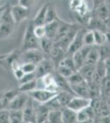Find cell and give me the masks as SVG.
Returning a JSON list of instances; mask_svg holds the SVG:
<instances>
[{
    "mask_svg": "<svg viewBox=\"0 0 110 123\" xmlns=\"http://www.w3.org/2000/svg\"><path fill=\"white\" fill-rule=\"evenodd\" d=\"M35 0H18V4L24 7L31 9V7H32Z\"/></svg>",
    "mask_w": 110,
    "mask_h": 123,
    "instance_id": "obj_43",
    "label": "cell"
},
{
    "mask_svg": "<svg viewBox=\"0 0 110 123\" xmlns=\"http://www.w3.org/2000/svg\"><path fill=\"white\" fill-rule=\"evenodd\" d=\"M46 55L40 49H31L25 52H21L18 61L21 65L25 63H33L38 65L40 62L46 58Z\"/></svg>",
    "mask_w": 110,
    "mask_h": 123,
    "instance_id": "obj_3",
    "label": "cell"
},
{
    "mask_svg": "<svg viewBox=\"0 0 110 123\" xmlns=\"http://www.w3.org/2000/svg\"><path fill=\"white\" fill-rule=\"evenodd\" d=\"M105 4L107 6H110V0H105Z\"/></svg>",
    "mask_w": 110,
    "mask_h": 123,
    "instance_id": "obj_49",
    "label": "cell"
},
{
    "mask_svg": "<svg viewBox=\"0 0 110 123\" xmlns=\"http://www.w3.org/2000/svg\"><path fill=\"white\" fill-rule=\"evenodd\" d=\"M56 65L49 57H46L43 61L40 62L36 67L35 75L37 78L46 76L48 74H52L56 71Z\"/></svg>",
    "mask_w": 110,
    "mask_h": 123,
    "instance_id": "obj_4",
    "label": "cell"
},
{
    "mask_svg": "<svg viewBox=\"0 0 110 123\" xmlns=\"http://www.w3.org/2000/svg\"><path fill=\"white\" fill-rule=\"evenodd\" d=\"M36 90H37V79L31 81V82H28L26 83V84L19 85L18 87V90L20 92L26 93V94H29V93Z\"/></svg>",
    "mask_w": 110,
    "mask_h": 123,
    "instance_id": "obj_28",
    "label": "cell"
},
{
    "mask_svg": "<svg viewBox=\"0 0 110 123\" xmlns=\"http://www.w3.org/2000/svg\"><path fill=\"white\" fill-rule=\"evenodd\" d=\"M99 61H100V56H99V47H98V46H93L91 48L89 54H88L85 65L95 67L98 63H99Z\"/></svg>",
    "mask_w": 110,
    "mask_h": 123,
    "instance_id": "obj_20",
    "label": "cell"
},
{
    "mask_svg": "<svg viewBox=\"0 0 110 123\" xmlns=\"http://www.w3.org/2000/svg\"><path fill=\"white\" fill-rule=\"evenodd\" d=\"M53 46H54V41L53 39L48 37L39 39V49L45 53L47 57L50 56Z\"/></svg>",
    "mask_w": 110,
    "mask_h": 123,
    "instance_id": "obj_22",
    "label": "cell"
},
{
    "mask_svg": "<svg viewBox=\"0 0 110 123\" xmlns=\"http://www.w3.org/2000/svg\"><path fill=\"white\" fill-rule=\"evenodd\" d=\"M48 6L49 3H45L38 11L37 14L35 16L34 19L32 20L35 26L38 25H45V21H46V13H47Z\"/></svg>",
    "mask_w": 110,
    "mask_h": 123,
    "instance_id": "obj_19",
    "label": "cell"
},
{
    "mask_svg": "<svg viewBox=\"0 0 110 123\" xmlns=\"http://www.w3.org/2000/svg\"><path fill=\"white\" fill-rule=\"evenodd\" d=\"M94 12H95L93 13V15L98 17L99 19H100L101 21H103L104 22H105L109 25V29L110 13H109V8H108L107 5L106 4L102 5L95 10H94Z\"/></svg>",
    "mask_w": 110,
    "mask_h": 123,
    "instance_id": "obj_17",
    "label": "cell"
},
{
    "mask_svg": "<svg viewBox=\"0 0 110 123\" xmlns=\"http://www.w3.org/2000/svg\"><path fill=\"white\" fill-rule=\"evenodd\" d=\"M84 44H85V46H89V47L95 46V34H94L93 31L86 29L85 35H84Z\"/></svg>",
    "mask_w": 110,
    "mask_h": 123,
    "instance_id": "obj_29",
    "label": "cell"
},
{
    "mask_svg": "<svg viewBox=\"0 0 110 123\" xmlns=\"http://www.w3.org/2000/svg\"><path fill=\"white\" fill-rule=\"evenodd\" d=\"M74 25H75V24H71L68 22H66V21H61L58 31V33H57V35H56V37L54 39V43L58 42V41L61 40L62 39L64 38L66 35L71 31V29L73 28Z\"/></svg>",
    "mask_w": 110,
    "mask_h": 123,
    "instance_id": "obj_18",
    "label": "cell"
},
{
    "mask_svg": "<svg viewBox=\"0 0 110 123\" xmlns=\"http://www.w3.org/2000/svg\"><path fill=\"white\" fill-rule=\"evenodd\" d=\"M0 1H1V0H0Z\"/></svg>",
    "mask_w": 110,
    "mask_h": 123,
    "instance_id": "obj_53",
    "label": "cell"
},
{
    "mask_svg": "<svg viewBox=\"0 0 110 123\" xmlns=\"http://www.w3.org/2000/svg\"><path fill=\"white\" fill-rule=\"evenodd\" d=\"M49 112L50 110L45 104H41L35 102V122L44 123L47 122Z\"/></svg>",
    "mask_w": 110,
    "mask_h": 123,
    "instance_id": "obj_13",
    "label": "cell"
},
{
    "mask_svg": "<svg viewBox=\"0 0 110 123\" xmlns=\"http://www.w3.org/2000/svg\"><path fill=\"white\" fill-rule=\"evenodd\" d=\"M3 109H7V105L4 102V98H3V92L0 93V110H3Z\"/></svg>",
    "mask_w": 110,
    "mask_h": 123,
    "instance_id": "obj_46",
    "label": "cell"
},
{
    "mask_svg": "<svg viewBox=\"0 0 110 123\" xmlns=\"http://www.w3.org/2000/svg\"><path fill=\"white\" fill-rule=\"evenodd\" d=\"M23 118L25 123L35 122V102L30 97L26 105L22 110Z\"/></svg>",
    "mask_w": 110,
    "mask_h": 123,
    "instance_id": "obj_11",
    "label": "cell"
},
{
    "mask_svg": "<svg viewBox=\"0 0 110 123\" xmlns=\"http://www.w3.org/2000/svg\"><path fill=\"white\" fill-rule=\"evenodd\" d=\"M91 99L88 98H83L80 96H74L70 103L67 105V108H68L74 112H78L83 109L86 108L87 107L91 106Z\"/></svg>",
    "mask_w": 110,
    "mask_h": 123,
    "instance_id": "obj_9",
    "label": "cell"
},
{
    "mask_svg": "<svg viewBox=\"0 0 110 123\" xmlns=\"http://www.w3.org/2000/svg\"><path fill=\"white\" fill-rule=\"evenodd\" d=\"M91 48L92 47L84 46L82 49H80L79 51H77V53H75L72 55L77 71H78L80 68H81V67L85 65L87 56H88V54H89L90 51H91Z\"/></svg>",
    "mask_w": 110,
    "mask_h": 123,
    "instance_id": "obj_12",
    "label": "cell"
},
{
    "mask_svg": "<svg viewBox=\"0 0 110 123\" xmlns=\"http://www.w3.org/2000/svg\"><path fill=\"white\" fill-rule=\"evenodd\" d=\"M48 122L49 123H63L62 111H50Z\"/></svg>",
    "mask_w": 110,
    "mask_h": 123,
    "instance_id": "obj_30",
    "label": "cell"
},
{
    "mask_svg": "<svg viewBox=\"0 0 110 123\" xmlns=\"http://www.w3.org/2000/svg\"><path fill=\"white\" fill-rule=\"evenodd\" d=\"M61 21L62 20H60L58 18V20H56V21H53V22L46 24L45 25V31H46V37L53 39V40L54 41V39H55L56 35H57Z\"/></svg>",
    "mask_w": 110,
    "mask_h": 123,
    "instance_id": "obj_21",
    "label": "cell"
},
{
    "mask_svg": "<svg viewBox=\"0 0 110 123\" xmlns=\"http://www.w3.org/2000/svg\"><path fill=\"white\" fill-rule=\"evenodd\" d=\"M58 66L66 67H68V68L71 69V70H73V71H77L72 56H67V55L63 60L60 62Z\"/></svg>",
    "mask_w": 110,
    "mask_h": 123,
    "instance_id": "obj_36",
    "label": "cell"
},
{
    "mask_svg": "<svg viewBox=\"0 0 110 123\" xmlns=\"http://www.w3.org/2000/svg\"><path fill=\"white\" fill-rule=\"evenodd\" d=\"M28 94L34 101L39 104H45L55 96H57L58 93H53L47 90H36L29 93Z\"/></svg>",
    "mask_w": 110,
    "mask_h": 123,
    "instance_id": "obj_6",
    "label": "cell"
},
{
    "mask_svg": "<svg viewBox=\"0 0 110 123\" xmlns=\"http://www.w3.org/2000/svg\"><path fill=\"white\" fill-rule=\"evenodd\" d=\"M46 106L49 108V109L50 111H62L63 108V107L62 106L61 104L59 103L58 99L57 96H55L53 98H52L51 100H49L48 103L45 104Z\"/></svg>",
    "mask_w": 110,
    "mask_h": 123,
    "instance_id": "obj_32",
    "label": "cell"
},
{
    "mask_svg": "<svg viewBox=\"0 0 110 123\" xmlns=\"http://www.w3.org/2000/svg\"><path fill=\"white\" fill-rule=\"evenodd\" d=\"M75 71H76L71 70V69L68 68V67H63V66H58L57 68H56V72L66 79H68Z\"/></svg>",
    "mask_w": 110,
    "mask_h": 123,
    "instance_id": "obj_35",
    "label": "cell"
},
{
    "mask_svg": "<svg viewBox=\"0 0 110 123\" xmlns=\"http://www.w3.org/2000/svg\"><path fill=\"white\" fill-rule=\"evenodd\" d=\"M37 65L33 64V63H25L21 66L23 71L25 74H30V73H35L36 71Z\"/></svg>",
    "mask_w": 110,
    "mask_h": 123,
    "instance_id": "obj_40",
    "label": "cell"
},
{
    "mask_svg": "<svg viewBox=\"0 0 110 123\" xmlns=\"http://www.w3.org/2000/svg\"><path fill=\"white\" fill-rule=\"evenodd\" d=\"M104 4H105V0H93V9L95 10Z\"/></svg>",
    "mask_w": 110,
    "mask_h": 123,
    "instance_id": "obj_45",
    "label": "cell"
},
{
    "mask_svg": "<svg viewBox=\"0 0 110 123\" xmlns=\"http://www.w3.org/2000/svg\"><path fill=\"white\" fill-rule=\"evenodd\" d=\"M67 80H68L69 84L71 85H75L81 84V83L85 81V80H84L83 76H81V74L78 71H76L75 72H74L73 74L71 75V76H70L68 79H67Z\"/></svg>",
    "mask_w": 110,
    "mask_h": 123,
    "instance_id": "obj_33",
    "label": "cell"
},
{
    "mask_svg": "<svg viewBox=\"0 0 110 123\" xmlns=\"http://www.w3.org/2000/svg\"><path fill=\"white\" fill-rule=\"evenodd\" d=\"M74 96H76V95H74L71 93L66 92V91H59L57 94L58 99L59 103L61 104V105L63 108H67V105L70 103V101L71 100V98Z\"/></svg>",
    "mask_w": 110,
    "mask_h": 123,
    "instance_id": "obj_26",
    "label": "cell"
},
{
    "mask_svg": "<svg viewBox=\"0 0 110 123\" xmlns=\"http://www.w3.org/2000/svg\"><path fill=\"white\" fill-rule=\"evenodd\" d=\"M95 34V46H102L108 43V36L107 33L99 31H93Z\"/></svg>",
    "mask_w": 110,
    "mask_h": 123,
    "instance_id": "obj_27",
    "label": "cell"
},
{
    "mask_svg": "<svg viewBox=\"0 0 110 123\" xmlns=\"http://www.w3.org/2000/svg\"><path fill=\"white\" fill-rule=\"evenodd\" d=\"M63 123H77V112L68 108H64L62 110Z\"/></svg>",
    "mask_w": 110,
    "mask_h": 123,
    "instance_id": "obj_23",
    "label": "cell"
},
{
    "mask_svg": "<svg viewBox=\"0 0 110 123\" xmlns=\"http://www.w3.org/2000/svg\"><path fill=\"white\" fill-rule=\"evenodd\" d=\"M35 79H37L36 75H35V73H30V74H25L22 78L18 80L19 85L26 84V83H28V82H31V81L35 80Z\"/></svg>",
    "mask_w": 110,
    "mask_h": 123,
    "instance_id": "obj_38",
    "label": "cell"
},
{
    "mask_svg": "<svg viewBox=\"0 0 110 123\" xmlns=\"http://www.w3.org/2000/svg\"><path fill=\"white\" fill-rule=\"evenodd\" d=\"M84 1H85V0H71V1H70V3H69L70 9H71L72 12H75L76 9H77Z\"/></svg>",
    "mask_w": 110,
    "mask_h": 123,
    "instance_id": "obj_42",
    "label": "cell"
},
{
    "mask_svg": "<svg viewBox=\"0 0 110 123\" xmlns=\"http://www.w3.org/2000/svg\"><path fill=\"white\" fill-rule=\"evenodd\" d=\"M86 27L87 30H91V31H99L104 33H107L109 31V25L94 15L91 17Z\"/></svg>",
    "mask_w": 110,
    "mask_h": 123,
    "instance_id": "obj_14",
    "label": "cell"
},
{
    "mask_svg": "<svg viewBox=\"0 0 110 123\" xmlns=\"http://www.w3.org/2000/svg\"><path fill=\"white\" fill-rule=\"evenodd\" d=\"M34 32L39 39H41L46 37V31L45 25H38L34 27Z\"/></svg>",
    "mask_w": 110,
    "mask_h": 123,
    "instance_id": "obj_37",
    "label": "cell"
},
{
    "mask_svg": "<svg viewBox=\"0 0 110 123\" xmlns=\"http://www.w3.org/2000/svg\"><path fill=\"white\" fill-rule=\"evenodd\" d=\"M71 90H72L74 94L76 96L83 97V98H91L90 97V90H89V85L86 81L81 83V84L71 85Z\"/></svg>",
    "mask_w": 110,
    "mask_h": 123,
    "instance_id": "obj_16",
    "label": "cell"
},
{
    "mask_svg": "<svg viewBox=\"0 0 110 123\" xmlns=\"http://www.w3.org/2000/svg\"><path fill=\"white\" fill-rule=\"evenodd\" d=\"M106 101H107V104H108V105H109V108L110 109V94H109V96L106 98Z\"/></svg>",
    "mask_w": 110,
    "mask_h": 123,
    "instance_id": "obj_48",
    "label": "cell"
},
{
    "mask_svg": "<svg viewBox=\"0 0 110 123\" xmlns=\"http://www.w3.org/2000/svg\"><path fill=\"white\" fill-rule=\"evenodd\" d=\"M85 31H86V29H84L81 27L77 31V35L74 37L73 40L71 41V44H70L67 51V56H72L74 53H77V51H79L80 49H81L85 46V44H84V35H85Z\"/></svg>",
    "mask_w": 110,
    "mask_h": 123,
    "instance_id": "obj_5",
    "label": "cell"
},
{
    "mask_svg": "<svg viewBox=\"0 0 110 123\" xmlns=\"http://www.w3.org/2000/svg\"><path fill=\"white\" fill-rule=\"evenodd\" d=\"M16 25L17 24L12 16L11 6H9L6 9L0 21V40L11 36L15 31Z\"/></svg>",
    "mask_w": 110,
    "mask_h": 123,
    "instance_id": "obj_1",
    "label": "cell"
},
{
    "mask_svg": "<svg viewBox=\"0 0 110 123\" xmlns=\"http://www.w3.org/2000/svg\"><path fill=\"white\" fill-rule=\"evenodd\" d=\"M77 123L85 122L90 120H95L96 117V114L91 106L87 107L86 108L77 112Z\"/></svg>",
    "mask_w": 110,
    "mask_h": 123,
    "instance_id": "obj_15",
    "label": "cell"
},
{
    "mask_svg": "<svg viewBox=\"0 0 110 123\" xmlns=\"http://www.w3.org/2000/svg\"><path fill=\"white\" fill-rule=\"evenodd\" d=\"M104 62V66H105V71H106V76L105 77L110 80V57L106 59Z\"/></svg>",
    "mask_w": 110,
    "mask_h": 123,
    "instance_id": "obj_44",
    "label": "cell"
},
{
    "mask_svg": "<svg viewBox=\"0 0 110 123\" xmlns=\"http://www.w3.org/2000/svg\"><path fill=\"white\" fill-rule=\"evenodd\" d=\"M95 67L88 66V65H84L81 68H80L78 70V71L83 76L84 80L86 81L87 83L91 82L93 80L94 75H95Z\"/></svg>",
    "mask_w": 110,
    "mask_h": 123,
    "instance_id": "obj_24",
    "label": "cell"
},
{
    "mask_svg": "<svg viewBox=\"0 0 110 123\" xmlns=\"http://www.w3.org/2000/svg\"><path fill=\"white\" fill-rule=\"evenodd\" d=\"M59 17H58L57 10H56L55 5L53 2H49V6H48L47 13H46V21L45 25L48 23L53 22V21L58 20Z\"/></svg>",
    "mask_w": 110,
    "mask_h": 123,
    "instance_id": "obj_25",
    "label": "cell"
},
{
    "mask_svg": "<svg viewBox=\"0 0 110 123\" xmlns=\"http://www.w3.org/2000/svg\"><path fill=\"white\" fill-rule=\"evenodd\" d=\"M17 1H18V0H17Z\"/></svg>",
    "mask_w": 110,
    "mask_h": 123,
    "instance_id": "obj_52",
    "label": "cell"
},
{
    "mask_svg": "<svg viewBox=\"0 0 110 123\" xmlns=\"http://www.w3.org/2000/svg\"><path fill=\"white\" fill-rule=\"evenodd\" d=\"M9 4H4L3 6H0V21H1L2 17H3V15L4 13V12L6 11V9L9 7Z\"/></svg>",
    "mask_w": 110,
    "mask_h": 123,
    "instance_id": "obj_47",
    "label": "cell"
},
{
    "mask_svg": "<svg viewBox=\"0 0 110 123\" xmlns=\"http://www.w3.org/2000/svg\"><path fill=\"white\" fill-rule=\"evenodd\" d=\"M10 123H25L22 111H10Z\"/></svg>",
    "mask_w": 110,
    "mask_h": 123,
    "instance_id": "obj_31",
    "label": "cell"
},
{
    "mask_svg": "<svg viewBox=\"0 0 110 123\" xmlns=\"http://www.w3.org/2000/svg\"><path fill=\"white\" fill-rule=\"evenodd\" d=\"M99 47V56H100V61H105L106 59L110 57V44L107 43V44L102 45V46Z\"/></svg>",
    "mask_w": 110,
    "mask_h": 123,
    "instance_id": "obj_34",
    "label": "cell"
},
{
    "mask_svg": "<svg viewBox=\"0 0 110 123\" xmlns=\"http://www.w3.org/2000/svg\"><path fill=\"white\" fill-rule=\"evenodd\" d=\"M13 76H15V78L17 79V81H18L19 80H21V79L24 76V75H25V72L23 71L21 67H18V68H17V69H15V70H13Z\"/></svg>",
    "mask_w": 110,
    "mask_h": 123,
    "instance_id": "obj_41",
    "label": "cell"
},
{
    "mask_svg": "<svg viewBox=\"0 0 110 123\" xmlns=\"http://www.w3.org/2000/svg\"><path fill=\"white\" fill-rule=\"evenodd\" d=\"M34 27H35V25L33 23V21L31 20L28 23L25 34H24L21 52H25V51L31 50V49H39V39L35 35Z\"/></svg>",
    "mask_w": 110,
    "mask_h": 123,
    "instance_id": "obj_2",
    "label": "cell"
},
{
    "mask_svg": "<svg viewBox=\"0 0 110 123\" xmlns=\"http://www.w3.org/2000/svg\"><path fill=\"white\" fill-rule=\"evenodd\" d=\"M11 12L16 24H19L30 17L31 9L17 4L11 6Z\"/></svg>",
    "mask_w": 110,
    "mask_h": 123,
    "instance_id": "obj_10",
    "label": "cell"
},
{
    "mask_svg": "<svg viewBox=\"0 0 110 123\" xmlns=\"http://www.w3.org/2000/svg\"><path fill=\"white\" fill-rule=\"evenodd\" d=\"M94 123H97V122H96V121H95V122H94Z\"/></svg>",
    "mask_w": 110,
    "mask_h": 123,
    "instance_id": "obj_51",
    "label": "cell"
},
{
    "mask_svg": "<svg viewBox=\"0 0 110 123\" xmlns=\"http://www.w3.org/2000/svg\"><path fill=\"white\" fill-rule=\"evenodd\" d=\"M21 54V50H13V52L0 56V67L7 71H12L13 64L18 60Z\"/></svg>",
    "mask_w": 110,
    "mask_h": 123,
    "instance_id": "obj_8",
    "label": "cell"
},
{
    "mask_svg": "<svg viewBox=\"0 0 110 123\" xmlns=\"http://www.w3.org/2000/svg\"><path fill=\"white\" fill-rule=\"evenodd\" d=\"M0 123H10V111L8 109L0 110Z\"/></svg>",
    "mask_w": 110,
    "mask_h": 123,
    "instance_id": "obj_39",
    "label": "cell"
},
{
    "mask_svg": "<svg viewBox=\"0 0 110 123\" xmlns=\"http://www.w3.org/2000/svg\"><path fill=\"white\" fill-rule=\"evenodd\" d=\"M29 94L20 92L11 102L9 103L7 109L9 111H22L29 100Z\"/></svg>",
    "mask_w": 110,
    "mask_h": 123,
    "instance_id": "obj_7",
    "label": "cell"
},
{
    "mask_svg": "<svg viewBox=\"0 0 110 123\" xmlns=\"http://www.w3.org/2000/svg\"><path fill=\"white\" fill-rule=\"evenodd\" d=\"M44 123H49V122H48V121H47V122H44Z\"/></svg>",
    "mask_w": 110,
    "mask_h": 123,
    "instance_id": "obj_50",
    "label": "cell"
}]
</instances>
